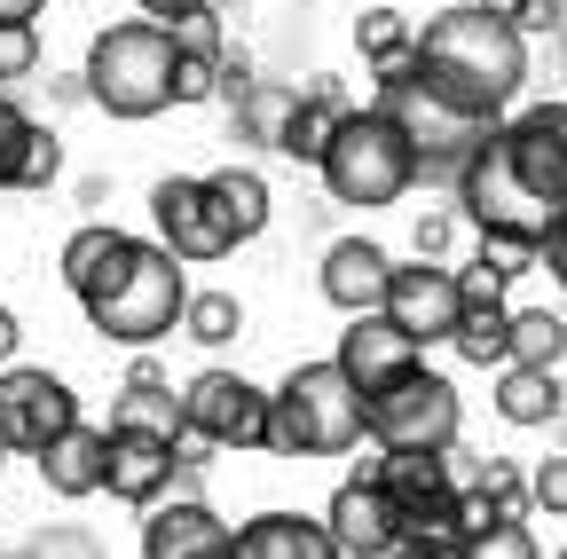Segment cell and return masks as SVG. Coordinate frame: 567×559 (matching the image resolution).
Listing matches in <instances>:
<instances>
[{
	"label": "cell",
	"mask_w": 567,
	"mask_h": 559,
	"mask_svg": "<svg viewBox=\"0 0 567 559\" xmlns=\"http://www.w3.org/2000/svg\"><path fill=\"white\" fill-rule=\"evenodd\" d=\"M323 528H331L339 551H379V559H394V544H402V505H394V488H386L379 473H347V480L331 488V505H323Z\"/></svg>",
	"instance_id": "13"
},
{
	"label": "cell",
	"mask_w": 567,
	"mask_h": 559,
	"mask_svg": "<svg viewBox=\"0 0 567 559\" xmlns=\"http://www.w3.org/2000/svg\"><path fill=\"white\" fill-rule=\"evenodd\" d=\"M40 72V32L32 24H0V87H17Z\"/></svg>",
	"instance_id": "33"
},
{
	"label": "cell",
	"mask_w": 567,
	"mask_h": 559,
	"mask_svg": "<svg viewBox=\"0 0 567 559\" xmlns=\"http://www.w3.org/2000/svg\"><path fill=\"white\" fill-rule=\"evenodd\" d=\"M536 260H544V276H551V284L567 292V214L544 229V245H536Z\"/></svg>",
	"instance_id": "38"
},
{
	"label": "cell",
	"mask_w": 567,
	"mask_h": 559,
	"mask_svg": "<svg viewBox=\"0 0 567 559\" xmlns=\"http://www.w3.org/2000/svg\"><path fill=\"white\" fill-rule=\"evenodd\" d=\"M457 426H465L457 386L425 363L371 394V449H457Z\"/></svg>",
	"instance_id": "9"
},
{
	"label": "cell",
	"mask_w": 567,
	"mask_h": 559,
	"mask_svg": "<svg viewBox=\"0 0 567 559\" xmlns=\"http://www.w3.org/2000/svg\"><path fill=\"white\" fill-rule=\"evenodd\" d=\"M32 143H40V118L0 87V189H17L24 182V158H32Z\"/></svg>",
	"instance_id": "30"
},
{
	"label": "cell",
	"mask_w": 567,
	"mask_h": 559,
	"mask_svg": "<svg viewBox=\"0 0 567 559\" xmlns=\"http://www.w3.org/2000/svg\"><path fill=\"white\" fill-rule=\"evenodd\" d=\"M386 315L417 339V346H450L457 339V315H465V276L442 268V260H394V284H386Z\"/></svg>",
	"instance_id": "12"
},
{
	"label": "cell",
	"mask_w": 567,
	"mask_h": 559,
	"mask_svg": "<svg viewBox=\"0 0 567 559\" xmlns=\"http://www.w3.org/2000/svg\"><path fill=\"white\" fill-rule=\"evenodd\" d=\"M528 505H544L551 520H567V457H544L528 473Z\"/></svg>",
	"instance_id": "35"
},
{
	"label": "cell",
	"mask_w": 567,
	"mask_h": 559,
	"mask_svg": "<svg viewBox=\"0 0 567 559\" xmlns=\"http://www.w3.org/2000/svg\"><path fill=\"white\" fill-rule=\"evenodd\" d=\"M151 221H158V245L182 252L189 268L237 252V229H229V214H221V197H213L205 174H166V182L151 189Z\"/></svg>",
	"instance_id": "11"
},
{
	"label": "cell",
	"mask_w": 567,
	"mask_h": 559,
	"mask_svg": "<svg viewBox=\"0 0 567 559\" xmlns=\"http://www.w3.org/2000/svg\"><path fill=\"white\" fill-rule=\"evenodd\" d=\"M481 9H496V17H520V0H481Z\"/></svg>",
	"instance_id": "45"
},
{
	"label": "cell",
	"mask_w": 567,
	"mask_h": 559,
	"mask_svg": "<svg viewBox=\"0 0 567 559\" xmlns=\"http://www.w3.org/2000/svg\"><path fill=\"white\" fill-rule=\"evenodd\" d=\"M103 465H111V426H87V417L40 449V480H48V497H63V505L95 497V488H103Z\"/></svg>",
	"instance_id": "18"
},
{
	"label": "cell",
	"mask_w": 567,
	"mask_h": 559,
	"mask_svg": "<svg viewBox=\"0 0 567 559\" xmlns=\"http://www.w3.org/2000/svg\"><path fill=\"white\" fill-rule=\"evenodd\" d=\"M513 363H536V371L567 363V323L551 308H513Z\"/></svg>",
	"instance_id": "27"
},
{
	"label": "cell",
	"mask_w": 567,
	"mask_h": 559,
	"mask_svg": "<svg viewBox=\"0 0 567 559\" xmlns=\"http://www.w3.org/2000/svg\"><path fill=\"white\" fill-rule=\"evenodd\" d=\"M182 473V442L166 434H142V426H111V465H103V488L118 505H166V488Z\"/></svg>",
	"instance_id": "15"
},
{
	"label": "cell",
	"mask_w": 567,
	"mask_h": 559,
	"mask_svg": "<svg viewBox=\"0 0 567 559\" xmlns=\"http://www.w3.org/2000/svg\"><path fill=\"white\" fill-rule=\"evenodd\" d=\"M354 48H363L371 72H394V63L417 55V24L402 9H363V17H354Z\"/></svg>",
	"instance_id": "25"
},
{
	"label": "cell",
	"mask_w": 567,
	"mask_h": 559,
	"mask_svg": "<svg viewBox=\"0 0 567 559\" xmlns=\"http://www.w3.org/2000/svg\"><path fill=\"white\" fill-rule=\"evenodd\" d=\"M410 72L473 118H505L528 87V32L513 17L481 9V0H465V9H442V17L417 24Z\"/></svg>",
	"instance_id": "2"
},
{
	"label": "cell",
	"mask_w": 567,
	"mask_h": 559,
	"mask_svg": "<svg viewBox=\"0 0 567 559\" xmlns=\"http://www.w3.org/2000/svg\"><path fill=\"white\" fill-rule=\"evenodd\" d=\"M559 371H536V363H505L496 371V417L505 426H559Z\"/></svg>",
	"instance_id": "22"
},
{
	"label": "cell",
	"mask_w": 567,
	"mask_h": 559,
	"mask_svg": "<svg viewBox=\"0 0 567 559\" xmlns=\"http://www.w3.org/2000/svg\"><path fill=\"white\" fill-rule=\"evenodd\" d=\"M442 245H450V214H417V252L434 260Z\"/></svg>",
	"instance_id": "41"
},
{
	"label": "cell",
	"mask_w": 567,
	"mask_h": 559,
	"mask_svg": "<svg viewBox=\"0 0 567 559\" xmlns=\"http://www.w3.org/2000/svg\"><path fill=\"white\" fill-rule=\"evenodd\" d=\"M559 386H567V379H559ZM559 434H567V394H559Z\"/></svg>",
	"instance_id": "46"
},
{
	"label": "cell",
	"mask_w": 567,
	"mask_h": 559,
	"mask_svg": "<svg viewBox=\"0 0 567 559\" xmlns=\"http://www.w3.org/2000/svg\"><path fill=\"white\" fill-rule=\"evenodd\" d=\"M229 544H237V528L205 497L151 505V520H142V559H229Z\"/></svg>",
	"instance_id": "16"
},
{
	"label": "cell",
	"mask_w": 567,
	"mask_h": 559,
	"mask_svg": "<svg viewBox=\"0 0 567 559\" xmlns=\"http://www.w3.org/2000/svg\"><path fill=\"white\" fill-rule=\"evenodd\" d=\"M174 24H151V17H134V24H111V32H95V48H87V103L95 111H111V118H158L166 103H174Z\"/></svg>",
	"instance_id": "6"
},
{
	"label": "cell",
	"mask_w": 567,
	"mask_h": 559,
	"mask_svg": "<svg viewBox=\"0 0 567 559\" xmlns=\"http://www.w3.org/2000/svg\"><path fill=\"white\" fill-rule=\"evenodd\" d=\"M520 32H559V0H520Z\"/></svg>",
	"instance_id": "40"
},
{
	"label": "cell",
	"mask_w": 567,
	"mask_h": 559,
	"mask_svg": "<svg viewBox=\"0 0 567 559\" xmlns=\"http://www.w3.org/2000/svg\"><path fill=\"white\" fill-rule=\"evenodd\" d=\"M465 559H536V536H528V520H520V513L481 520V528L465 536Z\"/></svg>",
	"instance_id": "31"
},
{
	"label": "cell",
	"mask_w": 567,
	"mask_h": 559,
	"mask_svg": "<svg viewBox=\"0 0 567 559\" xmlns=\"http://www.w3.org/2000/svg\"><path fill=\"white\" fill-rule=\"evenodd\" d=\"M237 331H245L237 292H189V308H182V339H197V346H229Z\"/></svg>",
	"instance_id": "28"
},
{
	"label": "cell",
	"mask_w": 567,
	"mask_h": 559,
	"mask_svg": "<svg viewBox=\"0 0 567 559\" xmlns=\"http://www.w3.org/2000/svg\"><path fill=\"white\" fill-rule=\"evenodd\" d=\"M292 103H300V87H284V80H252V95L237 103V126L252 134V143H268V151H276V134H284V118H292Z\"/></svg>",
	"instance_id": "29"
},
{
	"label": "cell",
	"mask_w": 567,
	"mask_h": 559,
	"mask_svg": "<svg viewBox=\"0 0 567 559\" xmlns=\"http://www.w3.org/2000/svg\"><path fill=\"white\" fill-rule=\"evenodd\" d=\"M55 174H63V143H55L48 126H40V143H32V158H24V182H17V189H48Z\"/></svg>",
	"instance_id": "36"
},
{
	"label": "cell",
	"mask_w": 567,
	"mask_h": 559,
	"mask_svg": "<svg viewBox=\"0 0 567 559\" xmlns=\"http://www.w3.org/2000/svg\"><path fill=\"white\" fill-rule=\"evenodd\" d=\"M0 457H9V449H0Z\"/></svg>",
	"instance_id": "49"
},
{
	"label": "cell",
	"mask_w": 567,
	"mask_h": 559,
	"mask_svg": "<svg viewBox=\"0 0 567 559\" xmlns=\"http://www.w3.org/2000/svg\"><path fill=\"white\" fill-rule=\"evenodd\" d=\"M559 559H567V551H559Z\"/></svg>",
	"instance_id": "50"
},
{
	"label": "cell",
	"mask_w": 567,
	"mask_h": 559,
	"mask_svg": "<svg viewBox=\"0 0 567 559\" xmlns=\"http://www.w3.org/2000/svg\"><path fill=\"white\" fill-rule=\"evenodd\" d=\"M189 260L166 252L158 237H126L111 252V268L80 292L87 323L111 339V346H134V355H151L166 331H182V308H189Z\"/></svg>",
	"instance_id": "3"
},
{
	"label": "cell",
	"mask_w": 567,
	"mask_h": 559,
	"mask_svg": "<svg viewBox=\"0 0 567 559\" xmlns=\"http://www.w3.org/2000/svg\"><path fill=\"white\" fill-rule=\"evenodd\" d=\"M425 363V346L386 315V308H371V315H347V331H339V371L363 386V394H379V386H394L402 371H417Z\"/></svg>",
	"instance_id": "14"
},
{
	"label": "cell",
	"mask_w": 567,
	"mask_h": 559,
	"mask_svg": "<svg viewBox=\"0 0 567 559\" xmlns=\"http://www.w3.org/2000/svg\"><path fill=\"white\" fill-rule=\"evenodd\" d=\"M48 9V0H0V24H32Z\"/></svg>",
	"instance_id": "44"
},
{
	"label": "cell",
	"mask_w": 567,
	"mask_h": 559,
	"mask_svg": "<svg viewBox=\"0 0 567 559\" xmlns=\"http://www.w3.org/2000/svg\"><path fill=\"white\" fill-rule=\"evenodd\" d=\"M71 426H80V394H71L55 371H32V363L0 371V449L9 457H40Z\"/></svg>",
	"instance_id": "10"
},
{
	"label": "cell",
	"mask_w": 567,
	"mask_h": 559,
	"mask_svg": "<svg viewBox=\"0 0 567 559\" xmlns=\"http://www.w3.org/2000/svg\"><path fill=\"white\" fill-rule=\"evenodd\" d=\"M174 103H221V55L182 48L174 55Z\"/></svg>",
	"instance_id": "32"
},
{
	"label": "cell",
	"mask_w": 567,
	"mask_h": 559,
	"mask_svg": "<svg viewBox=\"0 0 567 559\" xmlns=\"http://www.w3.org/2000/svg\"><path fill=\"white\" fill-rule=\"evenodd\" d=\"M450 346H457L465 363H481V371H505V363H513V308H505V300H465Z\"/></svg>",
	"instance_id": "23"
},
{
	"label": "cell",
	"mask_w": 567,
	"mask_h": 559,
	"mask_svg": "<svg viewBox=\"0 0 567 559\" xmlns=\"http://www.w3.org/2000/svg\"><path fill=\"white\" fill-rule=\"evenodd\" d=\"M205 182H213V197H221V214H229L237 245H252V237L268 229V214H276L268 174H260V166H221V174H205Z\"/></svg>",
	"instance_id": "24"
},
{
	"label": "cell",
	"mask_w": 567,
	"mask_h": 559,
	"mask_svg": "<svg viewBox=\"0 0 567 559\" xmlns=\"http://www.w3.org/2000/svg\"><path fill=\"white\" fill-rule=\"evenodd\" d=\"M402 134H410V151H417V174L425 182H450L457 189V174H465V158L488 143V126L496 118H473V111H457V103H442L434 87H425L410 63H394V72H379V95H371Z\"/></svg>",
	"instance_id": "7"
},
{
	"label": "cell",
	"mask_w": 567,
	"mask_h": 559,
	"mask_svg": "<svg viewBox=\"0 0 567 559\" xmlns=\"http://www.w3.org/2000/svg\"><path fill=\"white\" fill-rule=\"evenodd\" d=\"M481 488H488V497L505 505V513H520V505H528V480H520L513 465H488V473H481Z\"/></svg>",
	"instance_id": "37"
},
{
	"label": "cell",
	"mask_w": 567,
	"mask_h": 559,
	"mask_svg": "<svg viewBox=\"0 0 567 559\" xmlns=\"http://www.w3.org/2000/svg\"><path fill=\"white\" fill-rule=\"evenodd\" d=\"M126 245V229H111V221H87V229H71V245H63V260H55V276L71 284V300H80L95 276L111 268V252Z\"/></svg>",
	"instance_id": "26"
},
{
	"label": "cell",
	"mask_w": 567,
	"mask_h": 559,
	"mask_svg": "<svg viewBox=\"0 0 567 559\" xmlns=\"http://www.w3.org/2000/svg\"><path fill=\"white\" fill-rule=\"evenodd\" d=\"M371 442V394L339 371V355L300 363L276 386V457H347Z\"/></svg>",
	"instance_id": "5"
},
{
	"label": "cell",
	"mask_w": 567,
	"mask_h": 559,
	"mask_svg": "<svg viewBox=\"0 0 567 559\" xmlns=\"http://www.w3.org/2000/svg\"><path fill=\"white\" fill-rule=\"evenodd\" d=\"M457 205L481 229V245L536 252L544 229L567 214V95L496 118L488 143L457 174Z\"/></svg>",
	"instance_id": "1"
},
{
	"label": "cell",
	"mask_w": 567,
	"mask_h": 559,
	"mask_svg": "<svg viewBox=\"0 0 567 559\" xmlns=\"http://www.w3.org/2000/svg\"><path fill=\"white\" fill-rule=\"evenodd\" d=\"M111 426H142V434H166V442H189V417H182V386H166V371L151 355H134L126 371V394L111 410Z\"/></svg>",
	"instance_id": "19"
},
{
	"label": "cell",
	"mask_w": 567,
	"mask_h": 559,
	"mask_svg": "<svg viewBox=\"0 0 567 559\" xmlns=\"http://www.w3.org/2000/svg\"><path fill=\"white\" fill-rule=\"evenodd\" d=\"M229 559H339V544H331V528H323V520H300V513H260V520H245V528H237Z\"/></svg>",
	"instance_id": "20"
},
{
	"label": "cell",
	"mask_w": 567,
	"mask_h": 559,
	"mask_svg": "<svg viewBox=\"0 0 567 559\" xmlns=\"http://www.w3.org/2000/svg\"><path fill=\"white\" fill-rule=\"evenodd\" d=\"M559 40H567V0H559Z\"/></svg>",
	"instance_id": "48"
},
{
	"label": "cell",
	"mask_w": 567,
	"mask_h": 559,
	"mask_svg": "<svg viewBox=\"0 0 567 559\" xmlns=\"http://www.w3.org/2000/svg\"><path fill=\"white\" fill-rule=\"evenodd\" d=\"M339 559H379V551H339Z\"/></svg>",
	"instance_id": "47"
},
{
	"label": "cell",
	"mask_w": 567,
	"mask_h": 559,
	"mask_svg": "<svg viewBox=\"0 0 567 559\" xmlns=\"http://www.w3.org/2000/svg\"><path fill=\"white\" fill-rule=\"evenodd\" d=\"M134 9L151 17V24H182V17H205L213 0H134Z\"/></svg>",
	"instance_id": "39"
},
{
	"label": "cell",
	"mask_w": 567,
	"mask_h": 559,
	"mask_svg": "<svg viewBox=\"0 0 567 559\" xmlns=\"http://www.w3.org/2000/svg\"><path fill=\"white\" fill-rule=\"evenodd\" d=\"M323 197L331 205H354V214H379V205H402L425 174H417V151H410V134L363 103V111H347V126L331 134V151H323Z\"/></svg>",
	"instance_id": "4"
},
{
	"label": "cell",
	"mask_w": 567,
	"mask_h": 559,
	"mask_svg": "<svg viewBox=\"0 0 567 559\" xmlns=\"http://www.w3.org/2000/svg\"><path fill=\"white\" fill-rule=\"evenodd\" d=\"M316 284H323V300H331L339 315H371V308H386L394 252L371 245V237H339V245L323 252V268H316Z\"/></svg>",
	"instance_id": "17"
},
{
	"label": "cell",
	"mask_w": 567,
	"mask_h": 559,
	"mask_svg": "<svg viewBox=\"0 0 567 559\" xmlns=\"http://www.w3.org/2000/svg\"><path fill=\"white\" fill-rule=\"evenodd\" d=\"M394 559H465V544H394Z\"/></svg>",
	"instance_id": "43"
},
{
	"label": "cell",
	"mask_w": 567,
	"mask_h": 559,
	"mask_svg": "<svg viewBox=\"0 0 567 559\" xmlns=\"http://www.w3.org/2000/svg\"><path fill=\"white\" fill-rule=\"evenodd\" d=\"M24 559H103V544H95L87 528H71V520H55V528H40V536L24 544Z\"/></svg>",
	"instance_id": "34"
},
{
	"label": "cell",
	"mask_w": 567,
	"mask_h": 559,
	"mask_svg": "<svg viewBox=\"0 0 567 559\" xmlns=\"http://www.w3.org/2000/svg\"><path fill=\"white\" fill-rule=\"evenodd\" d=\"M17 339H24V323H17V308H0V371L17 363Z\"/></svg>",
	"instance_id": "42"
},
{
	"label": "cell",
	"mask_w": 567,
	"mask_h": 559,
	"mask_svg": "<svg viewBox=\"0 0 567 559\" xmlns=\"http://www.w3.org/2000/svg\"><path fill=\"white\" fill-rule=\"evenodd\" d=\"M182 417H189V442L205 449H276V394H260L245 371H197L182 386Z\"/></svg>",
	"instance_id": "8"
},
{
	"label": "cell",
	"mask_w": 567,
	"mask_h": 559,
	"mask_svg": "<svg viewBox=\"0 0 567 559\" xmlns=\"http://www.w3.org/2000/svg\"><path fill=\"white\" fill-rule=\"evenodd\" d=\"M347 95L331 87V80H316L300 103H292V118H284V134H276V158H292V166H323V151H331V134L347 126Z\"/></svg>",
	"instance_id": "21"
}]
</instances>
